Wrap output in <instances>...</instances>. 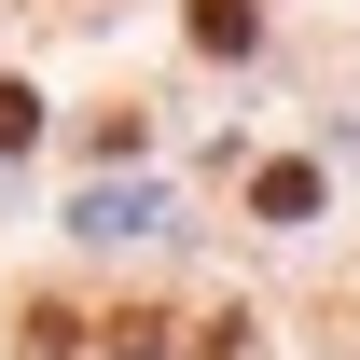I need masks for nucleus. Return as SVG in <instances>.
Listing matches in <instances>:
<instances>
[{
    "instance_id": "obj_1",
    "label": "nucleus",
    "mask_w": 360,
    "mask_h": 360,
    "mask_svg": "<svg viewBox=\"0 0 360 360\" xmlns=\"http://www.w3.org/2000/svg\"><path fill=\"white\" fill-rule=\"evenodd\" d=\"M250 208H264V222H305V208H319V167H250Z\"/></svg>"
},
{
    "instance_id": "obj_2",
    "label": "nucleus",
    "mask_w": 360,
    "mask_h": 360,
    "mask_svg": "<svg viewBox=\"0 0 360 360\" xmlns=\"http://www.w3.org/2000/svg\"><path fill=\"white\" fill-rule=\"evenodd\" d=\"M194 42H208V56H250L264 14H250V0H194Z\"/></svg>"
},
{
    "instance_id": "obj_3",
    "label": "nucleus",
    "mask_w": 360,
    "mask_h": 360,
    "mask_svg": "<svg viewBox=\"0 0 360 360\" xmlns=\"http://www.w3.org/2000/svg\"><path fill=\"white\" fill-rule=\"evenodd\" d=\"M180 360H250V319H194V333H180Z\"/></svg>"
},
{
    "instance_id": "obj_4",
    "label": "nucleus",
    "mask_w": 360,
    "mask_h": 360,
    "mask_svg": "<svg viewBox=\"0 0 360 360\" xmlns=\"http://www.w3.org/2000/svg\"><path fill=\"white\" fill-rule=\"evenodd\" d=\"M28 139H42V97H28V84H0V153H28Z\"/></svg>"
}]
</instances>
